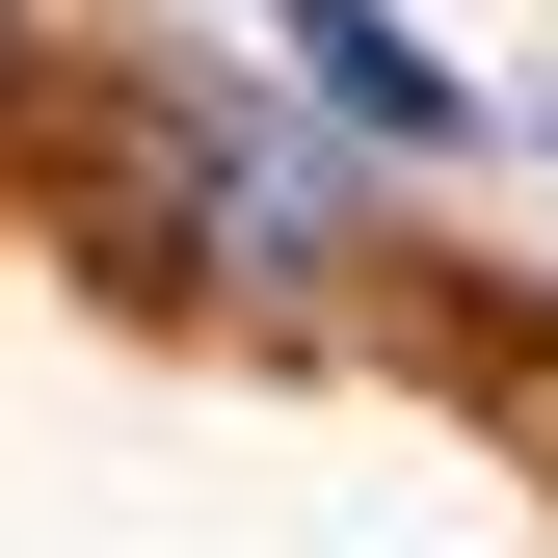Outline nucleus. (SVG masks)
Wrapping results in <instances>:
<instances>
[{
    "label": "nucleus",
    "mask_w": 558,
    "mask_h": 558,
    "mask_svg": "<svg viewBox=\"0 0 558 558\" xmlns=\"http://www.w3.org/2000/svg\"><path fill=\"white\" fill-rule=\"evenodd\" d=\"M266 53H293L345 133H399V160H452V133H478V81H452L426 27H399V0H266Z\"/></svg>",
    "instance_id": "nucleus-1"
}]
</instances>
